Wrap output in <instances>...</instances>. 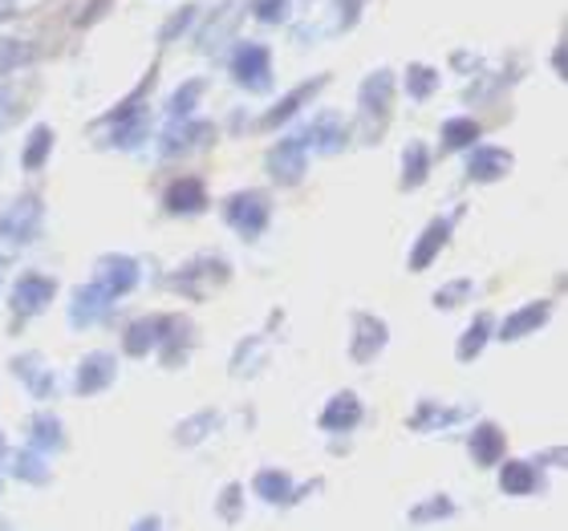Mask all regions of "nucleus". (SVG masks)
Masks as SVG:
<instances>
[{
	"instance_id": "nucleus-37",
	"label": "nucleus",
	"mask_w": 568,
	"mask_h": 531,
	"mask_svg": "<svg viewBox=\"0 0 568 531\" xmlns=\"http://www.w3.org/2000/svg\"><path fill=\"white\" fill-rule=\"evenodd\" d=\"M24 53H29V49L17 45V41H0V73L12 70V65H21Z\"/></svg>"
},
{
	"instance_id": "nucleus-32",
	"label": "nucleus",
	"mask_w": 568,
	"mask_h": 531,
	"mask_svg": "<svg viewBox=\"0 0 568 531\" xmlns=\"http://www.w3.org/2000/svg\"><path fill=\"white\" fill-rule=\"evenodd\" d=\"M200 94H203V82H187L171 98V114H175V119H187L191 110H195V102H200Z\"/></svg>"
},
{
	"instance_id": "nucleus-29",
	"label": "nucleus",
	"mask_w": 568,
	"mask_h": 531,
	"mask_svg": "<svg viewBox=\"0 0 568 531\" xmlns=\"http://www.w3.org/2000/svg\"><path fill=\"white\" fill-rule=\"evenodd\" d=\"M435 85H438V73L430 70V65H410V70H406V94L418 98V102L435 94Z\"/></svg>"
},
{
	"instance_id": "nucleus-33",
	"label": "nucleus",
	"mask_w": 568,
	"mask_h": 531,
	"mask_svg": "<svg viewBox=\"0 0 568 531\" xmlns=\"http://www.w3.org/2000/svg\"><path fill=\"white\" fill-rule=\"evenodd\" d=\"M215 422H220L215 413H200V418H191V422L179 426V442H187V447H195V442H200V438L207 435V430H212Z\"/></svg>"
},
{
	"instance_id": "nucleus-11",
	"label": "nucleus",
	"mask_w": 568,
	"mask_h": 531,
	"mask_svg": "<svg viewBox=\"0 0 568 531\" xmlns=\"http://www.w3.org/2000/svg\"><path fill=\"white\" fill-rule=\"evenodd\" d=\"M110 300H114V296H110L98 280H90L85 288H78V296H73V325L82 329V325L98 320L110 308Z\"/></svg>"
},
{
	"instance_id": "nucleus-4",
	"label": "nucleus",
	"mask_w": 568,
	"mask_h": 531,
	"mask_svg": "<svg viewBox=\"0 0 568 531\" xmlns=\"http://www.w3.org/2000/svg\"><path fill=\"white\" fill-rule=\"evenodd\" d=\"M215 131L212 126H203L187 114V119H175L166 126L163 134V154H187V151H203V146H212Z\"/></svg>"
},
{
	"instance_id": "nucleus-5",
	"label": "nucleus",
	"mask_w": 568,
	"mask_h": 531,
	"mask_svg": "<svg viewBox=\"0 0 568 531\" xmlns=\"http://www.w3.org/2000/svg\"><path fill=\"white\" fill-rule=\"evenodd\" d=\"M0 232L9 239H17V244L33 239L37 232H41V200H37V195H24V200L12 203L9 215L0 219Z\"/></svg>"
},
{
	"instance_id": "nucleus-20",
	"label": "nucleus",
	"mask_w": 568,
	"mask_h": 531,
	"mask_svg": "<svg viewBox=\"0 0 568 531\" xmlns=\"http://www.w3.org/2000/svg\"><path fill=\"white\" fill-rule=\"evenodd\" d=\"M499 487H504L508 496H532L536 487H540V474H536L532 462H508L504 474H499Z\"/></svg>"
},
{
	"instance_id": "nucleus-40",
	"label": "nucleus",
	"mask_w": 568,
	"mask_h": 531,
	"mask_svg": "<svg viewBox=\"0 0 568 531\" xmlns=\"http://www.w3.org/2000/svg\"><path fill=\"white\" fill-rule=\"evenodd\" d=\"M9 9H12V0H0V17H9Z\"/></svg>"
},
{
	"instance_id": "nucleus-25",
	"label": "nucleus",
	"mask_w": 568,
	"mask_h": 531,
	"mask_svg": "<svg viewBox=\"0 0 568 531\" xmlns=\"http://www.w3.org/2000/svg\"><path fill=\"white\" fill-rule=\"evenodd\" d=\"M426 171H430V154H426L423 142H410L403 154V187H418V183H426Z\"/></svg>"
},
{
	"instance_id": "nucleus-17",
	"label": "nucleus",
	"mask_w": 568,
	"mask_h": 531,
	"mask_svg": "<svg viewBox=\"0 0 568 531\" xmlns=\"http://www.w3.org/2000/svg\"><path fill=\"white\" fill-rule=\"evenodd\" d=\"M357 418H362L357 394H337V398L325 406V413H321V426H325V430H349V426H357Z\"/></svg>"
},
{
	"instance_id": "nucleus-8",
	"label": "nucleus",
	"mask_w": 568,
	"mask_h": 531,
	"mask_svg": "<svg viewBox=\"0 0 568 531\" xmlns=\"http://www.w3.org/2000/svg\"><path fill=\"white\" fill-rule=\"evenodd\" d=\"M511 171V154L504 151V146H479V151H471V159H467V175L475 178V183H496V178H504Z\"/></svg>"
},
{
	"instance_id": "nucleus-30",
	"label": "nucleus",
	"mask_w": 568,
	"mask_h": 531,
	"mask_svg": "<svg viewBox=\"0 0 568 531\" xmlns=\"http://www.w3.org/2000/svg\"><path fill=\"white\" fill-rule=\"evenodd\" d=\"M459 418H463V410H438V406L426 401V406H418L410 426H415V430H426V426H450V422H459Z\"/></svg>"
},
{
	"instance_id": "nucleus-2",
	"label": "nucleus",
	"mask_w": 568,
	"mask_h": 531,
	"mask_svg": "<svg viewBox=\"0 0 568 531\" xmlns=\"http://www.w3.org/2000/svg\"><path fill=\"white\" fill-rule=\"evenodd\" d=\"M224 212H227V224L236 227L244 239H256L264 232V224H268V200H264L261 191H240V195H232Z\"/></svg>"
},
{
	"instance_id": "nucleus-13",
	"label": "nucleus",
	"mask_w": 568,
	"mask_h": 531,
	"mask_svg": "<svg viewBox=\"0 0 568 531\" xmlns=\"http://www.w3.org/2000/svg\"><path fill=\"white\" fill-rule=\"evenodd\" d=\"M545 320H548V300H536V305L511 313V317L499 325V337H504V341H520V337H528L532 329H540Z\"/></svg>"
},
{
	"instance_id": "nucleus-36",
	"label": "nucleus",
	"mask_w": 568,
	"mask_h": 531,
	"mask_svg": "<svg viewBox=\"0 0 568 531\" xmlns=\"http://www.w3.org/2000/svg\"><path fill=\"white\" fill-rule=\"evenodd\" d=\"M284 9H288V0H252V12L261 17V21H281L284 17Z\"/></svg>"
},
{
	"instance_id": "nucleus-3",
	"label": "nucleus",
	"mask_w": 568,
	"mask_h": 531,
	"mask_svg": "<svg viewBox=\"0 0 568 531\" xmlns=\"http://www.w3.org/2000/svg\"><path fill=\"white\" fill-rule=\"evenodd\" d=\"M232 73H236V82L248 85V90H268V82H273V70H268V49L264 45H240L236 58H232Z\"/></svg>"
},
{
	"instance_id": "nucleus-27",
	"label": "nucleus",
	"mask_w": 568,
	"mask_h": 531,
	"mask_svg": "<svg viewBox=\"0 0 568 531\" xmlns=\"http://www.w3.org/2000/svg\"><path fill=\"white\" fill-rule=\"evenodd\" d=\"M491 329H496V325H491V317H487V313H479V320H475L471 329L463 333V341H459V357H463V361H471L475 354H484V345H487V337H491Z\"/></svg>"
},
{
	"instance_id": "nucleus-24",
	"label": "nucleus",
	"mask_w": 568,
	"mask_h": 531,
	"mask_svg": "<svg viewBox=\"0 0 568 531\" xmlns=\"http://www.w3.org/2000/svg\"><path fill=\"white\" fill-rule=\"evenodd\" d=\"M256 496L268 499V503H293L296 491H293V483H288V474L261 471V474H256Z\"/></svg>"
},
{
	"instance_id": "nucleus-22",
	"label": "nucleus",
	"mask_w": 568,
	"mask_h": 531,
	"mask_svg": "<svg viewBox=\"0 0 568 531\" xmlns=\"http://www.w3.org/2000/svg\"><path fill=\"white\" fill-rule=\"evenodd\" d=\"M163 329H166V320H154V317L139 320V325H131V329H126V354H131V357L151 354V345H159Z\"/></svg>"
},
{
	"instance_id": "nucleus-9",
	"label": "nucleus",
	"mask_w": 568,
	"mask_h": 531,
	"mask_svg": "<svg viewBox=\"0 0 568 531\" xmlns=\"http://www.w3.org/2000/svg\"><path fill=\"white\" fill-rule=\"evenodd\" d=\"M166 212L171 215H200L207 207V191H203L200 178H175L166 187Z\"/></svg>"
},
{
	"instance_id": "nucleus-14",
	"label": "nucleus",
	"mask_w": 568,
	"mask_h": 531,
	"mask_svg": "<svg viewBox=\"0 0 568 531\" xmlns=\"http://www.w3.org/2000/svg\"><path fill=\"white\" fill-rule=\"evenodd\" d=\"M110 381H114V357H106V354L85 357L82 369H78V394H98V390H106Z\"/></svg>"
},
{
	"instance_id": "nucleus-23",
	"label": "nucleus",
	"mask_w": 568,
	"mask_h": 531,
	"mask_svg": "<svg viewBox=\"0 0 568 531\" xmlns=\"http://www.w3.org/2000/svg\"><path fill=\"white\" fill-rule=\"evenodd\" d=\"M29 447H33V450H61V447H65V430L58 426V418L37 413L33 426H29Z\"/></svg>"
},
{
	"instance_id": "nucleus-7",
	"label": "nucleus",
	"mask_w": 568,
	"mask_h": 531,
	"mask_svg": "<svg viewBox=\"0 0 568 531\" xmlns=\"http://www.w3.org/2000/svg\"><path fill=\"white\" fill-rule=\"evenodd\" d=\"M268 175L281 178V183H301L305 175V142L301 139H284L268 151Z\"/></svg>"
},
{
	"instance_id": "nucleus-12",
	"label": "nucleus",
	"mask_w": 568,
	"mask_h": 531,
	"mask_svg": "<svg viewBox=\"0 0 568 531\" xmlns=\"http://www.w3.org/2000/svg\"><path fill=\"white\" fill-rule=\"evenodd\" d=\"M354 357L357 361H369V357H378L382 354V345H386V337H390V333H386V325H382L378 317H366V313H362V317L354 320Z\"/></svg>"
},
{
	"instance_id": "nucleus-6",
	"label": "nucleus",
	"mask_w": 568,
	"mask_h": 531,
	"mask_svg": "<svg viewBox=\"0 0 568 531\" xmlns=\"http://www.w3.org/2000/svg\"><path fill=\"white\" fill-rule=\"evenodd\" d=\"M94 280L102 284L110 296H122L139 284V264H134L131 256H102L94 268Z\"/></svg>"
},
{
	"instance_id": "nucleus-41",
	"label": "nucleus",
	"mask_w": 568,
	"mask_h": 531,
	"mask_svg": "<svg viewBox=\"0 0 568 531\" xmlns=\"http://www.w3.org/2000/svg\"><path fill=\"white\" fill-rule=\"evenodd\" d=\"M0 455H4V438H0Z\"/></svg>"
},
{
	"instance_id": "nucleus-21",
	"label": "nucleus",
	"mask_w": 568,
	"mask_h": 531,
	"mask_svg": "<svg viewBox=\"0 0 568 531\" xmlns=\"http://www.w3.org/2000/svg\"><path fill=\"white\" fill-rule=\"evenodd\" d=\"M345 139H349V131H345V122L337 119V114H325V119L308 131V142L317 146V151H325V154H333V151H342L345 146Z\"/></svg>"
},
{
	"instance_id": "nucleus-19",
	"label": "nucleus",
	"mask_w": 568,
	"mask_h": 531,
	"mask_svg": "<svg viewBox=\"0 0 568 531\" xmlns=\"http://www.w3.org/2000/svg\"><path fill=\"white\" fill-rule=\"evenodd\" d=\"M12 369L21 374V381H24V386H29V390L37 394V398H49V394H53V381H49V369H45V361H41V357H37V354L17 357V361H12Z\"/></svg>"
},
{
	"instance_id": "nucleus-38",
	"label": "nucleus",
	"mask_w": 568,
	"mask_h": 531,
	"mask_svg": "<svg viewBox=\"0 0 568 531\" xmlns=\"http://www.w3.org/2000/svg\"><path fill=\"white\" fill-rule=\"evenodd\" d=\"M191 21H195V9H179L175 17H171V24H166V29H163V41H171V37H179V33H183V29H187Z\"/></svg>"
},
{
	"instance_id": "nucleus-34",
	"label": "nucleus",
	"mask_w": 568,
	"mask_h": 531,
	"mask_svg": "<svg viewBox=\"0 0 568 531\" xmlns=\"http://www.w3.org/2000/svg\"><path fill=\"white\" fill-rule=\"evenodd\" d=\"M471 296V280H455L450 288H438L435 293V305L438 308H455V305H463Z\"/></svg>"
},
{
	"instance_id": "nucleus-15",
	"label": "nucleus",
	"mask_w": 568,
	"mask_h": 531,
	"mask_svg": "<svg viewBox=\"0 0 568 531\" xmlns=\"http://www.w3.org/2000/svg\"><path fill=\"white\" fill-rule=\"evenodd\" d=\"M471 459L479 462V467H496L499 459H504V430L491 422H484L479 430L471 435Z\"/></svg>"
},
{
	"instance_id": "nucleus-16",
	"label": "nucleus",
	"mask_w": 568,
	"mask_h": 531,
	"mask_svg": "<svg viewBox=\"0 0 568 531\" xmlns=\"http://www.w3.org/2000/svg\"><path fill=\"white\" fill-rule=\"evenodd\" d=\"M321 85H325V78H317V82H305V85H301V90H293V94L284 98V102H276V106L268 110V114H264V122H261V126H268V131H276V126H284V122L293 119L296 110L305 106L308 98L317 94Z\"/></svg>"
},
{
	"instance_id": "nucleus-35",
	"label": "nucleus",
	"mask_w": 568,
	"mask_h": 531,
	"mask_svg": "<svg viewBox=\"0 0 568 531\" xmlns=\"http://www.w3.org/2000/svg\"><path fill=\"white\" fill-rule=\"evenodd\" d=\"M450 508H455V503H450V499H430V503H423V508H415L410 511V520L415 523H423V520H438V515H450Z\"/></svg>"
},
{
	"instance_id": "nucleus-18",
	"label": "nucleus",
	"mask_w": 568,
	"mask_h": 531,
	"mask_svg": "<svg viewBox=\"0 0 568 531\" xmlns=\"http://www.w3.org/2000/svg\"><path fill=\"white\" fill-rule=\"evenodd\" d=\"M447 236H450V219H435V224L423 232V239L415 244V252H410V268H426V264L435 261L438 248L447 244Z\"/></svg>"
},
{
	"instance_id": "nucleus-31",
	"label": "nucleus",
	"mask_w": 568,
	"mask_h": 531,
	"mask_svg": "<svg viewBox=\"0 0 568 531\" xmlns=\"http://www.w3.org/2000/svg\"><path fill=\"white\" fill-rule=\"evenodd\" d=\"M17 471H21V479H29V483H45V459H41V450H21V459H17Z\"/></svg>"
},
{
	"instance_id": "nucleus-39",
	"label": "nucleus",
	"mask_w": 568,
	"mask_h": 531,
	"mask_svg": "<svg viewBox=\"0 0 568 531\" xmlns=\"http://www.w3.org/2000/svg\"><path fill=\"white\" fill-rule=\"evenodd\" d=\"M240 499H244V491H240V487H227V491H224L220 508H224L227 520H240Z\"/></svg>"
},
{
	"instance_id": "nucleus-26",
	"label": "nucleus",
	"mask_w": 568,
	"mask_h": 531,
	"mask_svg": "<svg viewBox=\"0 0 568 531\" xmlns=\"http://www.w3.org/2000/svg\"><path fill=\"white\" fill-rule=\"evenodd\" d=\"M475 142H479V122L447 119V126H443V146H447V151H467V146H475Z\"/></svg>"
},
{
	"instance_id": "nucleus-28",
	"label": "nucleus",
	"mask_w": 568,
	"mask_h": 531,
	"mask_svg": "<svg viewBox=\"0 0 568 531\" xmlns=\"http://www.w3.org/2000/svg\"><path fill=\"white\" fill-rule=\"evenodd\" d=\"M49 151H53V131H49V126H37V131L29 134V146H24V154H21L24 171H37V166L49 159Z\"/></svg>"
},
{
	"instance_id": "nucleus-10",
	"label": "nucleus",
	"mask_w": 568,
	"mask_h": 531,
	"mask_svg": "<svg viewBox=\"0 0 568 531\" xmlns=\"http://www.w3.org/2000/svg\"><path fill=\"white\" fill-rule=\"evenodd\" d=\"M49 300H53V280H45V276H24V280H17V288H12V308H17L21 317L41 313Z\"/></svg>"
},
{
	"instance_id": "nucleus-1",
	"label": "nucleus",
	"mask_w": 568,
	"mask_h": 531,
	"mask_svg": "<svg viewBox=\"0 0 568 531\" xmlns=\"http://www.w3.org/2000/svg\"><path fill=\"white\" fill-rule=\"evenodd\" d=\"M390 102H394V73H369L366 85H362V119L369 122V131L362 134L366 142H374L386 131V119H390Z\"/></svg>"
}]
</instances>
